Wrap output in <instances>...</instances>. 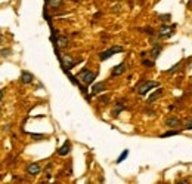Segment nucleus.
I'll use <instances>...</instances> for the list:
<instances>
[{
    "label": "nucleus",
    "instance_id": "18",
    "mask_svg": "<svg viewBox=\"0 0 192 184\" xmlns=\"http://www.w3.org/2000/svg\"><path fill=\"white\" fill-rule=\"evenodd\" d=\"M50 5H52L53 7H58V6L62 5V0H52V2H50Z\"/></svg>",
    "mask_w": 192,
    "mask_h": 184
},
{
    "label": "nucleus",
    "instance_id": "17",
    "mask_svg": "<svg viewBox=\"0 0 192 184\" xmlns=\"http://www.w3.org/2000/svg\"><path fill=\"white\" fill-rule=\"evenodd\" d=\"M177 134H179V131H177V129H173V131H169V132H166V134H163V135H161V138L172 137V135H177Z\"/></svg>",
    "mask_w": 192,
    "mask_h": 184
},
{
    "label": "nucleus",
    "instance_id": "5",
    "mask_svg": "<svg viewBox=\"0 0 192 184\" xmlns=\"http://www.w3.org/2000/svg\"><path fill=\"white\" fill-rule=\"evenodd\" d=\"M173 30H174V25H163L160 28V36L161 37H170Z\"/></svg>",
    "mask_w": 192,
    "mask_h": 184
},
{
    "label": "nucleus",
    "instance_id": "23",
    "mask_svg": "<svg viewBox=\"0 0 192 184\" xmlns=\"http://www.w3.org/2000/svg\"><path fill=\"white\" fill-rule=\"evenodd\" d=\"M191 3H192V0H191Z\"/></svg>",
    "mask_w": 192,
    "mask_h": 184
},
{
    "label": "nucleus",
    "instance_id": "9",
    "mask_svg": "<svg viewBox=\"0 0 192 184\" xmlns=\"http://www.w3.org/2000/svg\"><path fill=\"white\" fill-rule=\"evenodd\" d=\"M124 70H126V64H124V62H121V64H118V65L113 70L111 76H113V77H117V76H120L123 71H124Z\"/></svg>",
    "mask_w": 192,
    "mask_h": 184
},
{
    "label": "nucleus",
    "instance_id": "8",
    "mask_svg": "<svg viewBox=\"0 0 192 184\" xmlns=\"http://www.w3.org/2000/svg\"><path fill=\"white\" fill-rule=\"evenodd\" d=\"M27 172H28L30 175H39L40 172H41V168H40L39 164H31L27 168Z\"/></svg>",
    "mask_w": 192,
    "mask_h": 184
},
{
    "label": "nucleus",
    "instance_id": "2",
    "mask_svg": "<svg viewBox=\"0 0 192 184\" xmlns=\"http://www.w3.org/2000/svg\"><path fill=\"white\" fill-rule=\"evenodd\" d=\"M77 77H79L80 82H83L84 85H90V83L93 82V79L96 77V73H93V71L87 70V68H83V70L79 73Z\"/></svg>",
    "mask_w": 192,
    "mask_h": 184
},
{
    "label": "nucleus",
    "instance_id": "21",
    "mask_svg": "<svg viewBox=\"0 0 192 184\" xmlns=\"http://www.w3.org/2000/svg\"><path fill=\"white\" fill-rule=\"evenodd\" d=\"M152 61H146V60H143V65H146V67H152Z\"/></svg>",
    "mask_w": 192,
    "mask_h": 184
},
{
    "label": "nucleus",
    "instance_id": "22",
    "mask_svg": "<svg viewBox=\"0 0 192 184\" xmlns=\"http://www.w3.org/2000/svg\"><path fill=\"white\" fill-rule=\"evenodd\" d=\"M100 100L104 101V104H106V102L109 101V96H108V95H105V96H104V98H100Z\"/></svg>",
    "mask_w": 192,
    "mask_h": 184
},
{
    "label": "nucleus",
    "instance_id": "16",
    "mask_svg": "<svg viewBox=\"0 0 192 184\" xmlns=\"http://www.w3.org/2000/svg\"><path fill=\"white\" fill-rule=\"evenodd\" d=\"M127 156H129V150H123V153H121V155H120V157L117 159V164H121V162H123V160H124Z\"/></svg>",
    "mask_w": 192,
    "mask_h": 184
},
{
    "label": "nucleus",
    "instance_id": "1",
    "mask_svg": "<svg viewBox=\"0 0 192 184\" xmlns=\"http://www.w3.org/2000/svg\"><path fill=\"white\" fill-rule=\"evenodd\" d=\"M158 86L157 82H151V80H140L139 85L136 86V92H139V95H146L148 91H151V88Z\"/></svg>",
    "mask_w": 192,
    "mask_h": 184
},
{
    "label": "nucleus",
    "instance_id": "13",
    "mask_svg": "<svg viewBox=\"0 0 192 184\" xmlns=\"http://www.w3.org/2000/svg\"><path fill=\"white\" fill-rule=\"evenodd\" d=\"M163 95V89H158V91H155V92H152L151 95H149V98H148V102L151 104V102H154L157 98H160V96Z\"/></svg>",
    "mask_w": 192,
    "mask_h": 184
},
{
    "label": "nucleus",
    "instance_id": "12",
    "mask_svg": "<svg viewBox=\"0 0 192 184\" xmlns=\"http://www.w3.org/2000/svg\"><path fill=\"white\" fill-rule=\"evenodd\" d=\"M68 153H70V143L65 141L64 146H62L59 150H58V155H59V156H65V155H68Z\"/></svg>",
    "mask_w": 192,
    "mask_h": 184
},
{
    "label": "nucleus",
    "instance_id": "11",
    "mask_svg": "<svg viewBox=\"0 0 192 184\" xmlns=\"http://www.w3.org/2000/svg\"><path fill=\"white\" fill-rule=\"evenodd\" d=\"M104 89H105V85H104V83H96V85H93L92 94L93 95H98V94H100Z\"/></svg>",
    "mask_w": 192,
    "mask_h": 184
},
{
    "label": "nucleus",
    "instance_id": "7",
    "mask_svg": "<svg viewBox=\"0 0 192 184\" xmlns=\"http://www.w3.org/2000/svg\"><path fill=\"white\" fill-rule=\"evenodd\" d=\"M55 48H66L68 46V39L64 36H58L56 37V43H53Z\"/></svg>",
    "mask_w": 192,
    "mask_h": 184
},
{
    "label": "nucleus",
    "instance_id": "4",
    "mask_svg": "<svg viewBox=\"0 0 192 184\" xmlns=\"http://www.w3.org/2000/svg\"><path fill=\"white\" fill-rule=\"evenodd\" d=\"M59 60H61V62H62V65H64L65 70H70V68H73L74 65H75V61H73L68 55H65V56H62V55H61Z\"/></svg>",
    "mask_w": 192,
    "mask_h": 184
},
{
    "label": "nucleus",
    "instance_id": "15",
    "mask_svg": "<svg viewBox=\"0 0 192 184\" xmlns=\"http://www.w3.org/2000/svg\"><path fill=\"white\" fill-rule=\"evenodd\" d=\"M160 52H161V46H155V48L152 49V52H151V55H152V58H154V60H157V58H158Z\"/></svg>",
    "mask_w": 192,
    "mask_h": 184
},
{
    "label": "nucleus",
    "instance_id": "10",
    "mask_svg": "<svg viewBox=\"0 0 192 184\" xmlns=\"http://www.w3.org/2000/svg\"><path fill=\"white\" fill-rule=\"evenodd\" d=\"M21 82L22 83H31L33 82V74L28 73V71H22V74H21Z\"/></svg>",
    "mask_w": 192,
    "mask_h": 184
},
{
    "label": "nucleus",
    "instance_id": "3",
    "mask_svg": "<svg viewBox=\"0 0 192 184\" xmlns=\"http://www.w3.org/2000/svg\"><path fill=\"white\" fill-rule=\"evenodd\" d=\"M124 49L121 48V46H114V48H109V49H106V51H104V52H100L99 55V58L102 60V61H106L108 58H111L114 54H117V52H123Z\"/></svg>",
    "mask_w": 192,
    "mask_h": 184
},
{
    "label": "nucleus",
    "instance_id": "19",
    "mask_svg": "<svg viewBox=\"0 0 192 184\" xmlns=\"http://www.w3.org/2000/svg\"><path fill=\"white\" fill-rule=\"evenodd\" d=\"M34 140H41V138H45V135H40V134H31Z\"/></svg>",
    "mask_w": 192,
    "mask_h": 184
},
{
    "label": "nucleus",
    "instance_id": "6",
    "mask_svg": "<svg viewBox=\"0 0 192 184\" xmlns=\"http://www.w3.org/2000/svg\"><path fill=\"white\" fill-rule=\"evenodd\" d=\"M166 126L167 128H172V129H174V128H179L180 126V120L177 119V117H169L166 120Z\"/></svg>",
    "mask_w": 192,
    "mask_h": 184
},
{
    "label": "nucleus",
    "instance_id": "14",
    "mask_svg": "<svg viewBox=\"0 0 192 184\" xmlns=\"http://www.w3.org/2000/svg\"><path fill=\"white\" fill-rule=\"evenodd\" d=\"M121 102H123V101H120L118 104H117V109H115V110H113V114H114V116H118V113H120V111H121V110H124V109H126V105H123Z\"/></svg>",
    "mask_w": 192,
    "mask_h": 184
},
{
    "label": "nucleus",
    "instance_id": "20",
    "mask_svg": "<svg viewBox=\"0 0 192 184\" xmlns=\"http://www.w3.org/2000/svg\"><path fill=\"white\" fill-rule=\"evenodd\" d=\"M185 129H192V120H188V122H186Z\"/></svg>",
    "mask_w": 192,
    "mask_h": 184
}]
</instances>
